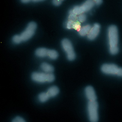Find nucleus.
<instances>
[{
	"mask_svg": "<svg viewBox=\"0 0 122 122\" xmlns=\"http://www.w3.org/2000/svg\"><path fill=\"white\" fill-rule=\"evenodd\" d=\"M107 34L109 53L112 55H116L119 51V32L117 27L115 25H110L107 28Z\"/></svg>",
	"mask_w": 122,
	"mask_h": 122,
	"instance_id": "1",
	"label": "nucleus"
},
{
	"mask_svg": "<svg viewBox=\"0 0 122 122\" xmlns=\"http://www.w3.org/2000/svg\"><path fill=\"white\" fill-rule=\"evenodd\" d=\"M101 71L106 75L117 76L122 78V67H118L114 64H103L101 67Z\"/></svg>",
	"mask_w": 122,
	"mask_h": 122,
	"instance_id": "2",
	"label": "nucleus"
},
{
	"mask_svg": "<svg viewBox=\"0 0 122 122\" xmlns=\"http://www.w3.org/2000/svg\"><path fill=\"white\" fill-rule=\"evenodd\" d=\"M31 78L34 82L39 84L51 83L53 82L55 79V76L53 73L36 72L32 73Z\"/></svg>",
	"mask_w": 122,
	"mask_h": 122,
	"instance_id": "3",
	"label": "nucleus"
},
{
	"mask_svg": "<svg viewBox=\"0 0 122 122\" xmlns=\"http://www.w3.org/2000/svg\"><path fill=\"white\" fill-rule=\"evenodd\" d=\"M61 46L65 52L66 58L69 61H73L76 58V53L72 44L68 39H64L61 41Z\"/></svg>",
	"mask_w": 122,
	"mask_h": 122,
	"instance_id": "4",
	"label": "nucleus"
},
{
	"mask_svg": "<svg viewBox=\"0 0 122 122\" xmlns=\"http://www.w3.org/2000/svg\"><path fill=\"white\" fill-rule=\"evenodd\" d=\"M99 105L96 101H90L87 103V111L89 120L91 122H97L99 120Z\"/></svg>",
	"mask_w": 122,
	"mask_h": 122,
	"instance_id": "5",
	"label": "nucleus"
},
{
	"mask_svg": "<svg viewBox=\"0 0 122 122\" xmlns=\"http://www.w3.org/2000/svg\"><path fill=\"white\" fill-rule=\"evenodd\" d=\"M94 6L95 4L92 0H86L81 5L74 6L71 10L75 14L79 15L90 11Z\"/></svg>",
	"mask_w": 122,
	"mask_h": 122,
	"instance_id": "6",
	"label": "nucleus"
},
{
	"mask_svg": "<svg viewBox=\"0 0 122 122\" xmlns=\"http://www.w3.org/2000/svg\"><path fill=\"white\" fill-rule=\"evenodd\" d=\"M37 27V24L31 22L27 25L25 29L20 34L23 42H26L31 39L35 34Z\"/></svg>",
	"mask_w": 122,
	"mask_h": 122,
	"instance_id": "7",
	"label": "nucleus"
},
{
	"mask_svg": "<svg viewBox=\"0 0 122 122\" xmlns=\"http://www.w3.org/2000/svg\"><path fill=\"white\" fill-rule=\"evenodd\" d=\"M101 29L100 25L98 23H95L93 25L90 30L87 34V38L89 41H93L98 36Z\"/></svg>",
	"mask_w": 122,
	"mask_h": 122,
	"instance_id": "8",
	"label": "nucleus"
},
{
	"mask_svg": "<svg viewBox=\"0 0 122 122\" xmlns=\"http://www.w3.org/2000/svg\"><path fill=\"white\" fill-rule=\"evenodd\" d=\"M85 94L88 101H96L97 96L94 88L90 86H87L85 89Z\"/></svg>",
	"mask_w": 122,
	"mask_h": 122,
	"instance_id": "9",
	"label": "nucleus"
},
{
	"mask_svg": "<svg viewBox=\"0 0 122 122\" xmlns=\"http://www.w3.org/2000/svg\"><path fill=\"white\" fill-rule=\"evenodd\" d=\"M48 49L45 47H40L37 48L35 52V55L38 58H45L47 57Z\"/></svg>",
	"mask_w": 122,
	"mask_h": 122,
	"instance_id": "10",
	"label": "nucleus"
},
{
	"mask_svg": "<svg viewBox=\"0 0 122 122\" xmlns=\"http://www.w3.org/2000/svg\"><path fill=\"white\" fill-rule=\"evenodd\" d=\"M40 68L44 72L47 73H52L54 70V67L47 63H43L40 66Z\"/></svg>",
	"mask_w": 122,
	"mask_h": 122,
	"instance_id": "11",
	"label": "nucleus"
},
{
	"mask_svg": "<svg viewBox=\"0 0 122 122\" xmlns=\"http://www.w3.org/2000/svg\"><path fill=\"white\" fill-rule=\"evenodd\" d=\"M60 92V90L57 86H52L50 87L47 91V93L50 98H53L57 96Z\"/></svg>",
	"mask_w": 122,
	"mask_h": 122,
	"instance_id": "12",
	"label": "nucleus"
},
{
	"mask_svg": "<svg viewBox=\"0 0 122 122\" xmlns=\"http://www.w3.org/2000/svg\"><path fill=\"white\" fill-rule=\"evenodd\" d=\"M91 28V26L90 25H86L83 26H82L78 31L79 35L81 37H85L86 36H87Z\"/></svg>",
	"mask_w": 122,
	"mask_h": 122,
	"instance_id": "13",
	"label": "nucleus"
},
{
	"mask_svg": "<svg viewBox=\"0 0 122 122\" xmlns=\"http://www.w3.org/2000/svg\"><path fill=\"white\" fill-rule=\"evenodd\" d=\"M49 95L47 92H42L40 93L38 96V101L41 103H45L50 98Z\"/></svg>",
	"mask_w": 122,
	"mask_h": 122,
	"instance_id": "14",
	"label": "nucleus"
},
{
	"mask_svg": "<svg viewBox=\"0 0 122 122\" xmlns=\"http://www.w3.org/2000/svg\"><path fill=\"white\" fill-rule=\"evenodd\" d=\"M59 57V54L56 50L54 49H48L47 57L52 60H56Z\"/></svg>",
	"mask_w": 122,
	"mask_h": 122,
	"instance_id": "15",
	"label": "nucleus"
},
{
	"mask_svg": "<svg viewBox=\"0 0 122 122\" xmlns=\"http://www.w3.org/2000/svg\"><path fill=\"white\" fill-rule=\"evenodd\" d=\"M77 16L76 14H75L71 9L68 12V20H70L73 22L77 21Z\"/></svg>",
	"mask_w": 122,
	"mask_h": 122,
	"instance_id": "16",
	"label": "nucleus"
},
{
	"mask_svg": "<svg viewBox=\"0 0 122 122\" xmlns=\"http://www.w3.org/2000/svg\"><path fill=\"white\" fill-rule=\"evenodd\" d=\"M12 41L14 44H20L23 42L22 40L21 39L20 35H14L12 39Z\"/></svg>",
	"mask_w": 122,
	"mask_h": 122,
	"instance_id": "17",
	"label": "nucleus"
},
{
	"mask_svg": "<svg viewBox=\"0 0 122 122\" xmlns=\"http://www.w3.org/2000/svg\"><path fill=\"white\" fill-rule=\"evenodd\" d=\"M87 17L85 13L81 14L77 16V21L80 23H84L86 21Z\"/></svg>",
	"mask_w": 122,
	"mask_h": 122,
	"instance_id": "18",
	"label": "nucleus"
},
{
	"mask_svg": "<svg viewBox=\"0 0 122 122\" xmlns=\"http://www.w3.org/2000/svg\"><path fill=\"white\" fill-rule=\"evenodd\" d=\"M73 21H70V20H68L65 23V27L66 28L68 29H71L73 28Z\"/></svg>",
	"mask_w": 122,
	"mask_h": 122,
	"instance_id": "19",
	"label": "nucleus"
},
{
	"mask_svg": "<svg viewBox=\"0 0 122 122\" xmlns=\"http://www.w3.org/2000/svg\"><path fill=\"white\" fill-rule=\"evenodd\" d=\"M81 27V23L79 22L78 21H75L73 23V29H75L76 30H78L80 29V28Z\"/></svg>",
	"mask_w": 122,
	"mask_h": 122,
	"instance_id": "20",
	"label": "nucleus"
},
{
	"mask_svg": "<svg viewBox=\"0 0 122 122\" xmlns=\"http://www.w3.org/2000/svg\"><path fill=\"white\" fill-rule=\"evenodd\" d=\"M13 122H25V120L22 117L20 116H17L14 119L12 120Z\"/></svg>",
	"mask_w": 122,
	"mask_h": 122,
	"instance_id": "21",
	"label": "nucleus"
},
{
	"mask_svg": "<svg viewBox=\"0 0 122 122\" xmlns=\"http://www.w3.org/2000/svg\"><path fill=\"white\" fill-rule=\"evenodd\" d=\"M63 0H52V4L56 6L60 5L62 3Z\"/></svg>",
	"mask_w": 122,
	"mask_h": 122,
	"instance_id": "22",
	"label": "nucleus"
},
{
	"mask_svg": "<svg viewBox=\"0 0 122 122\" xmlns=\"http://www.w3.org/2000/svg\"><path fill=\"white\" fill-rule=\"evenodd\" d=\"M95 5H100L103 3V0H92Z\"/></svg>",
	"mask_w": 122,
	"mask_h": 122,
	"instance_id": "23",
	"label": "nucleus"
},
{
	"mask_svg": "<svg viewBox=\"0 0 122 122\" xmlns=\"http://www.w3.org/2000/svg\"><path fill=\"white\" fill-rule=\"evenodd\" d=\"M20 1H21L22 3L24 4H27L32 2V0H20Z\"/></svg>",
	"mask_w": 122,
	"mask_h": 122,
	"instance_id": "24",
	"label": "nucleus"
},
{
	"mask_svg": "<svg viewBox=\"0 0 122 122\" xmlns=\"http://www.w3.org/2000/svg\"><path fill=\"white\" fill-rule=\"evenodd\" d=\"M44 1H45V0H32V2H34V3H38V2H43Z\"/></svg>",
	"mask_w": 122,
	"mask_h": 122,
	"instance_id": "25",
	"label": "nucleus"
}]
</instances>
